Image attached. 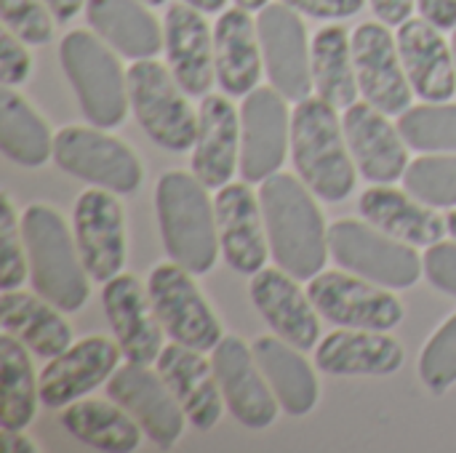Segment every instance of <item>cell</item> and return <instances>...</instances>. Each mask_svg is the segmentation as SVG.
I'll return each instance as SVG.
<instances>
[{
	"label": "cell",
	"instance_id": "1",
	"mask_svg": "<svg viewBox=\"0 0 456 453\" xmlns=\"http://www.w3.org/2000/svg\"><path fill=\"white\" fill-rule=\"evenodd\" d=\"M270 256L297 280H313L326 270L329 227L315 192L291 174H273L259 187Z\"/></svg>",
	"mask_w": 456,
	"mask_h": 453
},
{
	"label": "cell",
	"instance_id": "2",
	"mask_svg": "<svg viewBox=\"0 0 456 453\" xmlns=\"http://www.w3.org/2000/svg\"><path fill=\"white\" fill-rule=\"evenodd\" d=\"M291 160L299 179L326 203H339L355 190V160L337 107L307 96L291 112Z\"/></svg>",
	"mask_w": 456,
	"mask_h": 453
},
{
	"label": "cell",
	"instance_id": "3",
	"mask_svg": "<svg viewBox=\"0 0 456 453\" xmlns=\"http://www.w3.org/2000/svg\"><path fill=\"white\" fill-rule=\"evenodd\" d=\"M166 254L192 275H206L219 256L216 214L208 187L187 171H166L155 187Z\"/></svg>",
	"mask_w": 456,
	"mask_h": 453
},
{
	"label": "cell",
	"instance_id": "4",
	"mask_svg": "<svg viewBox=\"0 0 456 453\" xmlns=\"http://www.w3.org/2000/svg\"><path fill=\"white\" fill-rule=\"evenodd\" d=\"M32 288L61 312H77L88 302V270L80 259L75 235L51 206L32 203L21 214Z\"/></svg>",
	"mask_w": 456,
	"mask_h": 453
},
{
	"label": "cell",
	"instance_id": "5",
	"mask_svg": "<svg viewBox=\"0 0 456 453\" xmlns=\"http://www.w3.org/2000/svg\"><path fill=\"white\" fill-rule=\"evenodd\" d=\"M59 59L83 115L99 128H118L131 104L128 75L107 43L94 32L72 29L59 45Z\"/></svg>",
	"mask_w": 456,
	"mask_h": 453
},
{
	"label": "cell",
	"instance_id": "6",
	"mask_svg": "<svg viewBox=\"0 0 456 453\" xmlns=\"http://www.w3.org/2000/svg\"><path fill=\"white\" fill-rule=\"evenodd\" d=\"M126 75L134 117L150 142L168 152L192 150L198 136V112L168 64H160L158 59H136Z\"/></svg>",
	"mask_w": 456,
	"mask_h": 453
},
{
	"label": "cell",
	"instance_id": "7",
	"mask_svg": "<svg viewBox=\"0 0 456 453\" xmlns=\"http://www.w3.org/2000/svg\"><path fill=\"white\" fill-rule=\"evenodd\" d=\"M329 251L350 270L385 288H409L425 272V259L403 240L382 232L366 219H339L329 227Z\"/></svg>",
	"mask_w": 456,
	"mask_h": 453
},
{
	"label": "cell",
	"instance_id": "8",
	"mask_svg": "<svg viewBox=\"0 0 456 453\" xmlns=\"http://www.w3.org/2000/svg\"><path fill=\"white\" fill-rule=\"evenodd\" d=\"M53 163L88 184L131 195L142 184V163L120 139L96 128L67 125L53 136Z\"/></svg>",
	"mask_w": 456,
	"mask_h": 453
},
{
	"label": "cell",
	"instance_id": "9",
	"mask_svg": "<svg viewBox=\"0 0 456 453\" xmlns=\"http://www.w3.org/2000/svg\"><path fill=\"white\" fill-rule=\"evenodd\" d=\"M192 278L195 275L174 259L158 264L150 272L147 283L150 302L155 307L160 326L176 344L200 352H214V347L224 339L222 326Z\"/></svg>",
	"mask_w": 456,
	"mask_h": 453
},
{
	"label": "cell",
	"instance_id": "10",
	"mask_svg": "<svg viewBox=\"0 0 456 453\" xmlns=\"http://www.w3.org/2000/svg\"><path fill=\"white\" fill-rule=\"evenodd\" d=\"M315 310L339 328L393 331L406 310L385 286H377L355 272H318L307 288Z\"/></svg>",
	"mask_w": 456,
	"mask_h": 453
},
{
	"label": "cell",
	"instance_id": "11",
	"mask_svg": "<svg viewBox=\"0 0 456 453\" xmlns=\"http://www.w3.org/2000/svg\"><path fill=\"white\" fill-rule=\"evenodd\" d=\"M256 29L270 85L289 101H305L315 83L313 43H307V29L299 19V11L286 3H270L259 11Z\"/></svg>",
	"mask_w": 456,
	"mask_h": 453
},
{
	"label": "cell",
	"instance_id": "12",
	"mask_svg": "<svg viewBox=\"0 0 456 453\" xmlns=\"http://www.w3.org/2000/svg\"><path fill=\"white\" fill-rule=\"evenodd\" d=\"M289 99L273 85H256L240 104V176L262 184L278 174L291 147Z\"/></svg>",
	"mask_w": 456,
	"mask_h": 453
},
{
	"label": "cell",
	"instance_id": "13",
	"mask_svg": "<svg viewBox=\"0 0 456 453\" xmlns=\"http://www.w3.org/2000/svg\"><path fill=\"white\" fill-rule=\"evenodd\" d=\"M350 40L363 99L385 115H403L411 107L414 88L409 83L395 35L385 21H363L355 27Z\"/></svg>",
	"mask_w": 456,
	"mask_h": 453
},
{
	"label": "cell",
	"instance_id": "14",
	"mask_svg": "<svg viewBox=\"0 0 456 453\" xmlns=\"http://www.w3.org/2000/svg\"><path fill=\"white\" fill-rule=\"evenodd\" d=\"M72 235L91 280L104 286L120 275L126 267V214L110 190L96 187L77 195Z\"/></svg>",
	"mask_w": 456,
	"mask_h": 453
},
{
	"label": "cell",
	"instance_id": "15",
	"mask_svg": "<svg viewBox=\"0 0 456 453\" xmlns=\"http://www.w3.org/2000/svg\"><path fill=\"white\" fill-rule=\"evenodd\" d=\"M107 398L123 406L142 433L163 451L174 449L184 433V411L168 384L150 366L126 363L107 382Z\"/></svg>",
	"mask_w": 456,
	"mask_h": 453
},
{
	"label": "cell",
	"instance_id": "16",
	"mask_svg": "<svg viewBox=\"0 0 456 453\" xmlns=\"http://www.w3.org/2000/svg\"><path fill=\"white\" fill-rule=\"evenodd\" d=\"M214 374L230 414L248 430H265L278 419V398L262 374L254 350L238 339L224 336L214 347Z\"/></svg>",
	"mask_w": 456,
	"mask_h": 453
},
{
	"label": "cell",
	"instance_id": "17",
	"mask_svg": "<svg viewBox=\"0 0 456 453\" xmlns=\"http://www.w3.org/2000/svg\"><path fill=\"white\" fill-rule=\"evenodd\" d=\"M219 248L230 270L254 278L265 270L270 256V240L265 230L262 203L248 182H230L214 198Z\"/></svg>",
	"mask_w": 456,
	"mask_h": 453
},
{
	"label": "cell",
	"instance_id": "18",
	"mask_svg": "<svg viewBox=\"0 0 456 453\" xmlns=\"http://www.w3.org/2000/svg\"><path fill=\"white\" fill-rule=\"evenodd\" d=\"M102 304L115 342L128 363L152 366L163 352V334L150 291L134 275H115L102 288Z\"/></svg>",
	"mask_w": 456,
	"mask_h": 453
},
{
	"label": "cell",
	"instance_id": "19",
	"mask_svg": "<svg viewBox=\"0 0 456 453\" xmlns=\"http://www.w3.org/2000/svg\"><path fill=\"white\" fill-rule=\"evenodd\" d=\"M345 139L358 171L374 184H393L409 168V144L398 125L371 101H355L342 117Z\"/></svg>",
	"mask_w": 456,
	"mask_h": 453
},
{
	"label": "cell",
	"instance_id": "20",
	"mask_svg": "<svg viewBox=\"0 0 456 453\" xmlns=\"http://www.w3.org/2000/svg\"><path fill=\"white\" fill-rule=\"evenodd\" d=\"M120 355V344L104 336H88L72 344L67 352L51 358V363L43 368L40 403L45 409H64L86 398L99 384L110 382V376L118 371Z\"/></svg>",
	"mask_w": 456,
	"mask_h": 453
},
{
	"label": "cell",
	"instance_id": "21",
	"mask_svg": "<svg viewBox=\"0 0 456 453\" xmlns=\"http://www.w3.org/2000/svg\"><path fill=\"white\" fill-rule=\"evenodd\" d=\"M248 294H251L254 307L262 312L267 326L281 339H286L302 352L318 347V339H321L318 310L310 294L299 288V280L291 272H286L278 264L270 270L265 267L251 278Z\"/></svg>",
	"mask_w": 456,
	"mask_h": 453
},
{
	"label": "cell",
	"instance_id": "22",
	"mask_svg": "<svg viewBox=\"0 0 456 453\" xmlns=\"http://www.w3.org/2000/svg\"><path fill=\"white\" fill-rule=\"evenodd\" d=\"M163 48L168 69L190 96H206L216 80L214 35L203 11L190 3H171L163 19Z\"/></svg>",
	"mask_w": 456,
	"mask_h": 453
},
{
	"label": "cell",
	"instance_id": "23",
	"mask_svg": "<svg viewBox=\"0 0 456 453\" xmlns=\"http://www.w3.org/2000/svg\"><path fill=\"white\" fill-rule=\"evenodd\" d=\"M155 371L168 384L171 395L182 406L195 430H214L222 419L224 398L214 374V363L200 350L184 344H168L155 360Z\"/></svg>",
	"mask_w": 456,
	"mask_h": 453
},
{
	"label": "cell",
	"instance_id": "24",
	"mask_svg": "<svg viewBox=\"0 0 456 453\" xmlns=\"http://www.w3.org/2000/svg\"><path fill=\"white\" fill-rule=\"evenodd\" d=\"M441 32L425 16L403 21L395 32L409 83L425 101H452L456 93L454 51Z\"/></svg>",
	"mask_w": 456,
	"mask_h": 453
},
{
	"label": "cell",
	"instance_id": "25",
	"mask_svg": "<svg viewBox=\"0 0 456 453\" xmlns=\"http://www.w3.org/2000/svg\"><path fill=\"white\" fill-rule=\"evenodd\" d=\"M235 168H240V112L230 99L206 93L198 109L192 174L208 190H222L232 182Z\"/></svg>",
	"mask_w": 456,
	"mask_h": 453
},
{
	"label": "cell",
	"instance_id": "26",
	"mask_svg": "<svg viewBox=\"0 0 456 453\" xmlns=\"http://www.w3.org/2000/svg\"><path fill=\"white\" fill-rule=\"evenodd\" d=\"M403 360L406 352L395 336L369 328H339L315 352V366L329 376H393Z\"/></svg>",
	"mask_w": 456,
	"mask_h": 453
},
{
	"label": "cell",
	"instance_id": "27",
	"mask_svg": "<svg viewBox=\"0 0 456 453\" xmlns=\"http://www.w3.org/2000/svg\"><path fill=\"white\" fill-rule=\"evenodd\" d=\"M214 61L216 83L227 96H246L259 85L265 59L251 11L240 5L222 11L214 24Z\"/></svg>",
	"mask_w": 456,
	"mask_h": 453
},
{
	"label": "cell",
	"instance_id": "28",
	"mask_svg": "<svg viewBox=\"0 0 456 453\" xmlns=\"http://www.w3.org/2000/svg\"><path fill=\"white\" fill-rule=\"evenodd\" d=\"M358 211L369 224L417 248H430L449 232L446 219L438 216L433 206L390 184L369 187L358 200Z\"/></svg>",
	"mask_w": 456,
	"mask_h": 453
},
{
	"label": "cell",
	"instance_id": "29",
	"mask_svg": "<svg viewBox=\"0 0 456 453\" xmlns=\"http://www.w3.org/2000/svg\"><path fill=\"white\" fill-rule=\"evenodd\" d=\"M61 310L43 299L37 291H3L0 326L3 334L16 336L37 358H56L72 347V328L59 315Z\"/></svg>",
	"mask_w": 456,
	"mask_h": 453
},
{
	"label": "cell",
	"instance_id": "30",
	"mask_svg": "<svg viewBox=\"0 0 456 453\" xmlns=\"http://www.w3.org/2000/svg\"><path fill=\"white\" fill-rule=\"evenodd\" d=\"M91 29L128 59H155L163 51V27L144 0H88Z\"/></svg>",
	"mask_w": 456,
	"mask_h": 453
},
{
	"label": "cell",
	"instance_id": "31",
	"mask_svg": "<svg viewBox=\"0 0 456 453\" xmlns=\"http://www.w3.org/2000/svg\"><path fill=\"white\" fill-rule=\"evenodd\" d=\"M251 350L281 409L289 417H307L318 403V379L310 363L299 355L302 350L281 336H262Z\"/></svg>",
	"mask_w": 456,
	"mask_h": 453
},
{
	"label": "cell",
	"instance_id": "32",
	"mask_svg": "<svg viewBox=\"0 0 456 453\" xmlns=\"http://www.w3.org/2000/svg\"><path fill=\"white\" fill-rule=\"evenodd\" d=\"M61 427L80 441L104 453L136 451L142 443V427L115 400H75L64 406Z\"/></svg>",
	"mask_w": 456,
	"mask_h": 453
},
{
	"label": "cell",
	"instance_id": "33",
	"mask_svg": "<svg viewBox=\"0 0 456 453\" xmlns=\"http://www.w3.org/2000/svg\"><path fill=\"white\" fill-rule=\"evenodd\" d=\"M313 83L321 99L337 109L358 101L361 85L353 61V40L345 27L329 24L313 37Z\"/></svg>",
	"mask_w": 456,
	"mask_h": 453
},
{
	"label": "cell",
	"instance_id": "34",
	"mask_svg": "<svg viewBox=\"0 0 456 453\" xmlns=\"http://www.w3.org/2000/svg\"><path fill=\"white\" fill-rule=\"evenodd\" d=\"M0 150L21 168H37L53 155L48 123L11 85L0 91Z\"/></svg>",
	"mask_w": 456,
	"mask_h": 453
},
{
	"label": "cell",
	"instance_id": "35",
	"mask_svg": "<svg viewBox=\"0 0 456 453\" xmlns=\"http://www.w3.org/2000/svg\"><path fill=\"white\" fill-rule=\"evenodd\" d=\"M0 363H3V376H0V425L3 430H24L37 411L40 403V379L35 376L32 360L24 352V344L3 334L0 336Z\"/></svg>",
	"mask_w": 456,
	"mask_h": 453
},
{
	"label": "cell",
	"instance_id": "36",
	"mask_svg": "<svg viewBox=\"0 0 456 453\" xmlns=\"http://www.w3.org/2000/svg\"><path fill=\"white\" fill-rule=\"evenodd\" d=\"M406 144L417 152H456V104L425 101L398 115Z\"/></svg>",
	"mask_w": 456,
	"mask_h": 453
},
{
	"label": "cell",
	"instance_id": "37",
	"mask_svg": "<svg viewBox=\"0 0 456 453\" xmlns=\"http://www.w3.org/2000/svg\"><path fill=\"white\" fill-rule=\"evenodd\" d=\"M403 184L433 208H456V152H422L409 163Z\"/></svg>",
	"mask_w": 456,
	"mask_h": 453
},
{
	"label": "cell",
	"instance_id": "38",
	"mask_svg": "<svg viewBox=\"0 0 456 453\" xmlns=\"http://www.w3.org/2000/svg\"><path fill=\"white\" fill-rule=\"evenodd\" d=\"M419 379L436 395L449 392L456 384V312L422 347Z\"/></svg>",
	"mask_w": 456,
	"mask_h": 453
},
{
	"label": "cell",
	"instance_id": "39",
	"mask_svg": "<svg viewBox=\"0 0 456 453\" xmlns=\"http://www.w3.org/2000/svg\"><path fill=\"white\" fill-rule=\"evenodd\" d=\"M21 219L8 198L3 192L0 198V288L13 291L24 283L29 264H27V248H21Z\"/></svg>",
	"mask_w": 456,
	"mask_h": 453
},
{
	"label": "cell",
	"instance_id": "40",
	"mask_svg": "<svg viewBox=\"0 0 456 453\" xmlns=\"http://www.w3.org/2000/svg\"><path fill=\"white\" fill-rule=\"evenodd\" d=\"M0 16L27 45H48L53 40V13L45 0H0Z\"/></svg>",
	"mask_w": 456,
	"mask_h": 453
},
{
	"label": "cell",
	"instance_id": "41",
	"mask_svg": "<svg viewBox=\"0 0 456 453\" xmlns=\"http://www.w3.org/2000/svg\"><path fill=\"white\" fill-rule=\"evenodd\" d=\"M27 43L21 37H16L8 27L0 32V75H3V85H21L29 72H32V56L24 48Z\"/></svg>",
	"mask_w": 456,
	"mask_h": 453
},
{
	"label": "cell",
	"instance_id": "42",
	"mask_svg": "<svg viewBox=\"0 0 456 453\" xmlns=\"http://www.w3.org/2000/svg\"><path fill=\"white\" fill-rule=\"evenodd\" d=\"M425 275L438 291L456 296V240H452V243L441 240V243L428 248Z\"/></svg>",
	"mask_w": 456,
	"mask_h": 453
},
{
	"label": "cell",
	"instance_id": "43",
	"mask_svg": "<svg viewBox=\"0 0 456 453\" xmlns=\"http://www.w3.org/2000/svg\"><path fill=\"white\" fill-rule=\"evenodd\" d=\"M286 5H291L294 11L305 13V16H313V19H350L355 16L366 0H281Z\"/></svg>",
	"mask_w": 456,
	"mask_h": 453
},
{
	"label": "cell",
	"instance_id": "44",
	"mask_svg": "<svg viewBox=\"0 0 456 453\" xmlns=\"http://www.w3.org/2000/svg\"><path fill=\"white\" fill-rule=\"evenodd\" d=\"M369 5L379 21H385L387 27H401L411 19L417 0H369Z\"/></svg>",
	"mask_w": 456,
	"mask_h": 453
},
{
	"label": "cell",
	"instance_id": "45",
	"mask_svg": "<svg viewBox=\"0 0 456 453\" xmlns=\"http://www.w3.org/2000/svg\"><path fill=\"white\" fill-rule=\"evenodd\" d=\"M417 8L438 29H456V0H417Z\"/></svg>",
	"mask_w": 456,
	"mask_h": 453
},
{
	"label": "cell",
	"instance_id": "46",
	"mask_svg": "<svg viewBox=\"0 0 456 453\" xmlns=\"http://www.w3.org/2000/svg\"><path fill=\"white\" fill-rule=\"evenodd\" d=\"M45 3H48L53 19H56L59 24H67V21H72V19L83 11V5H86L88 0H45Z\"/></svg>",
	"mask_w": 456,
	"mask_h": 453
},
{
	"label": "cell",
	"instance_id": "47",
	"mask_svg": "<svg viewBox=\"0 0 456 453\" xmlns=\"http://www.w3.org/2000/svg\"><path fill=\"white\" fill-rule=\"evenodd\" d=\"M3 451L5 453H37V446L21 435V430H3Z\"/></svg>",
	"mask_w": 456,
	"mask_h": 453
},
{
	"label": "cell",
	"instance_id": "48",
	"mask_svg": "<svg viewBox=\"0 0 456 453\" xmlns=\"http://www.w3.org/2000/svg\"><path fill=\"white\" fill-rule=\"evenodd\" d=\"M184 3H190L192 8H198L203 13H216L227 5V0H184Z\"/></svg>",
	"mask_w": 456,
	"mask_h": 453
},
{
	"label": "cell",
	"instance_id": "49",
	"mask_svg": "<svg viewBox=\"0 0 456 453\" xmlns=\"http://www.w3.org/2000/svg\"><path fill=\"white\" fill-rule=\"evenodd\" d=\"M235 5H240L246 11H262L265 5H270V0H235Z\"/></svg>",
	"mask_w": 456,
	"mask_h": 453
},
{
	"label": "cell",
	"instance_id": "50",
	"mask_svg": "<svg viewBox=\"0 0 456 453\" xmlns=\"http://www.w3.org/2000/svg\"><path fill=\"white\" fill-rule=\"evenodd\" d=\"M446 227H449V235L456 240V208L449 211V216H446Z\"/></svg>",
	"mask_w": 456,
	"mask_h": 453
},
{
	"label": "cell",
	"instance_id": "51",
	"mask_svg": "<svg viewBox=\"0 0 456 453\" xmlns=\"http://www.w3.org/2000/svg\"><path fill=\"white\" fill-rule=\"evenodd\" d=\"M144 3H147V5H166L168 0H144Z\"/></svg>",
	"mask_w": 456,
	"mask_h": 453
},
{
	"label": "cell",
	"instance_id": "52",
	"mask_svg": "<svg viewBox=\"0 0 456 453\" xmlns=\"http://www.w3.org/2000/svg\"><path fill=\"white\" fill-rule=\"evenodd\" d=\"M452 51H454V64H456V29H454V37H452Z\"/></svg>",
	"mask_w": 456,
	"mask_h": 453
}]
</instances>
